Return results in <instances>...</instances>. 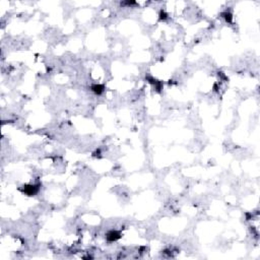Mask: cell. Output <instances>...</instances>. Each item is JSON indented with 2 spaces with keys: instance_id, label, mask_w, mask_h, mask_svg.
Instances as JSON below:
<instances>
[{
  "instance_id": "6",
  "label": "cell",
  "mask_w": 260,
  "mask_h": 260,
  "mask_svg": "<svg viewBox=\"0 0 260 260\" xmlns=\"http://www.w3.org/2000/svg\"><path fill=\"white\" fill-rule=\"evenodd\" d=\"M121 5H127V6H135L137 5V3L135 1H125V2H121Z\"/></svg>"
},
{
  "instance_id": "3",
  "label": "cell",
  "mask_w": 260,
  "mask_h": 260,
  "mask_svg": "<svg viewBox=\"0 0 260 260\" xmlns=\"http://www.w3.org/2000/svg\"><path fill=\"white\" fill-rule=\"evenodd\" d=\"M92 91L94 94L100 96V95H102L104 92V91H105V86H104L103 85H92Z\"/></svg>"
},
{
  "instance_id": "2",
  "label": "cell",
  "mask_w": 260,
  "mask_h": 260,
  "mask_svg": "<svg viewBox=\"0 0 260 260\" xmlns=\"http://www.w3.org/2000/svg\"><path fill=\"white\" fill-rule=\"evenodd\" d=\"M122 236L120 231L117 230H111L106 234V240L108 242H116L117 240H119Z\"/></svg>"
},
{
  "instance_id": "1",
  "label": "cell",
  "mask_w": 260,
  "mask_h": 260,
  "mask_svg": "<svg viewBox=\"0 0 260 260\" xmlns=\"http://www.w3.org/2000/svg\"><path fill=\"white\" fill-rule=\"evenodd\" d=\"M40 189H41V183H36V184H25L22 186L19 190L24 193V194L28 196H35L37 193H39Z\"/></svg>"
},
{
  "instance_id": "5",
  "label": "cell",
  "mask_w": 260,
  "mask_h": 260,
  "mask_svg": "<svg viewBox=\"0 0 260 260\" xmlns=\"http://www.w3.org/2000/svg\"><path fill=\"white\" fill-rule=\"evenodd\" d=\"M158 18H160V21H166L167 18H168V13L166 12L165 10H161L160 11V14H158Z\"/></svg>"
},
{
  "instance_id": "4",
  "label": "cell",
  "mask_w": 260,
  "mask_h": 260,
  "mask_svg": "<svg viewBox=\"0 0 260 260\" xmlns=\"http://www.w3.org/2000/svg\"><path fill=\"white\" fill-rule=\"evenodd\" d=\"M221 16L226 21V22H228V24H232L233 22V13L230 12V11H228V10L222 11L221 13Z\"/></svg>"
}]
</instances>
